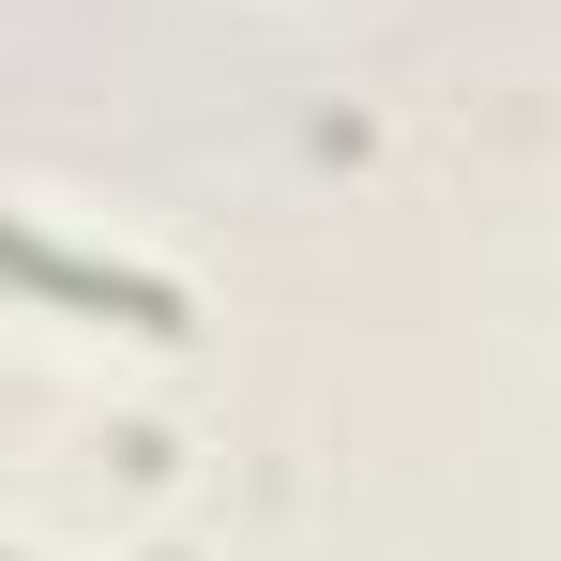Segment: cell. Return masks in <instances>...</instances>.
Here are the masks:
<instances>
[{
	"label": "cell",
	"instance_id": "cell-1",
	"mask_svg": "<svg viewBox=\"0 0 561 561\" xmlns=\"http://www.w3.org/2000/svg\"><path fill=\"white\" fill-rule=\"evenodd\" d=\"M0 274H31L46 304H92V319H137V334H183V288L106 274V259H61V243H31V228H0Z\"/></svg>",
	"mask_w": 561,
	"mask_h": 561
}]
</instances>
